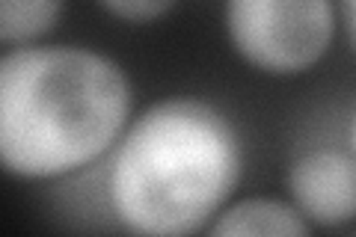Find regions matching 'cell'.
Wrapping results in <instances>:
<instances>
[{
	"label": "cell",
	"mask_w": 356,
	"mask_h": 237,
	"mask_svg": "<svg viewBox=\"0 0 356 237\" xmlns=\"http://www.w3.org/2000/svg\"><path fill=\"white\" fill-rule=\"evenodd\" d=\"M208 231L217 237H241V234L306 237L312 231V225L300 217V211L291 202L252 196V199H241L235 205L222 208L217 213V220H211Z\"/></svg>",
	"instance_id": "5b68a950"
},
{
	"label": "cell",
	"mask_w": 356,
	"mask_h": 237,
	"mask_svg": "<svg viewBox=\"0 0 356 237\" xmlns=\"http://www.w3.org/2000/svg\"><path fill=\"white\" fill-rule=\"evenodd\" d=\"M125 69L83 44H18L0 54V172L48 181L104 157L125 131Z\"/></svg>",
	"instance_id": "6da1fadb"
},
{
	"label": "cell",
	"mask_w": 356,
	"mask_h": 237,
	"mask_svg": "<svg viewBox=\"0 0 356 237\" xmlns=\"http://www.w3.org/2000/svg\"><path fill=\"white\" fill-rule=\"evenodd\" d=\"M65 0H0V42L33 44L57 27Z\"/></svg>",
	"instance_id": "8992f818"
},
{
	"label": "cell",
	"mask_w": 356,
	"mask_h": 237,
	"mask_svg": "<svg viewBox=\"0 0 356 237\" xmlns=\"http://www.w3.org/2000/svg\"><path fill=\"white\" fill-rule=\"evenodd\" d=\"M226 36L243 63L267 74L309 72L336 42V0H226Z\"/></svg>",
	"instance_id": "3957f363"
},
{
	"label": "cell",
	"mask_w": 356,
	"mask_h": 237,
	"mask_svg": "<svg viewBox=\"0 0 356 237\" xmlns=\"http://www.w3.org/2000/svg\"><path fill=\"white\" fill-rule=\"evenodd\" d=\"M113 18L131 21V24H146L166 15L175 6V0H98Z\"/></svg>",
	"instance_id": "52a82bcc"
},
{
	"label": "cell",
	"mask_w": 356,
	"mask_h": 237,
	"mask_svg": "<svg viewBox=\"0 0 356 237\" xmlns=\"http://www.w3.org/2000/svg\"><path fill=\"white\" fill-rule=\"evenodd\" d=\"M107 154L110 208L128 231L146 237L202 231L226 208L243 169L235 122L193 95L149 104Z\"/></svg>",
	"instance_id": "7a4b0ae2"
},
{
	"label": "cell",
	"mask_w": 356,
	"mask_h": 237,
	"mask_svg": "<svg viewBox=\"0 0 356 237\" xmlns=\"http://www.w3.org/2000/svg\"><path fill=\"white\" fill-rule=\"evenodd\" d=\"M291 205L309 225L339 229L356 217V161L353 149H312L288 169Z\"/></svg>",
	"instance_id": "277c9868"
}]
</instances>
